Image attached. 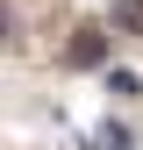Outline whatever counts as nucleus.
<instances>
[{
  "label": "nucleus",
  "mask_w": 143,
  "mask_h": 150,
  "mask_svg": "<svg viewBox=\"0 0 143 150\" xmlns=\"http://www.w3.org/2000/svg\"><path fill=\"white\" fill-rule=\"evenodd\" d=\"M7 43H14V14L0 7V50H7Z\"/></svg>",
  "instance_id": "2"
},
{
  "label": "nucleus",
  "mask_w": 143,
  "mask_h": 150,
  "mask_svg": "<svg viewBox=\"0 0 143 150\" xmlns=\"http://www.w3.org/2000/svg\"><path fill=\"white\" fill-rule=\"evenodd\" d=\"M72 64H107V36H100V29H86L79 43H72Z\"/></svg>",
  "instance_id": "1"
}]
</instances>
